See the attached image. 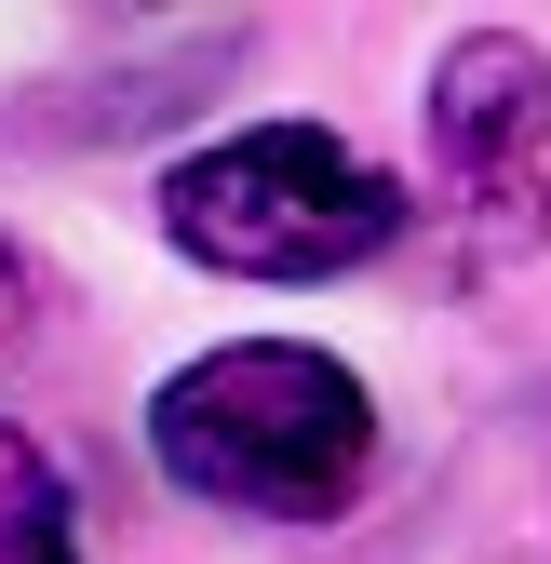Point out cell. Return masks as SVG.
Wrapping results in <instances>:
<instances>
[{
	"instance_id": "cell-1",
	"label": "cell",
	"mask_w": 551,
	"mask_h": 564,
	"mask_svg": "<svg viewBox=\"0 0 551 564\" xmlns=\"http://www.w3.org/2000/svg\"><path fill=\"white\" fill-rule=\"evenodd\" d=\"M149 457L216 511H256V524H323L364 498L377 470V403L336 349H296V336H229L202 364L162 377L149 403Z\"/></svg>"
},
{
	"instance_id": "cell-2",
	"label": "cell",
	"mask_w": 551,
	"mask_h": 564,
	"mask_svg": "<svg viewBox=\"0 0 551 564\" xmlns=\"http://www.w3.org/2000/svg\"><path fill=\"white\" fill-rule=\"evenodd\" d=\"M162 242L229 282H336L403 242V188L323 121H256L162 175Z\"/></svg>"
},
{
	"instance_id": "cell-3",
	"label": "cell",
	"mask_w": 551,
	"mask_h": 564,
	"mask_svg": "<svg viewBox=\"0 0 551 564\" xmlns=\"http://www.w3.org/2000/svg\"><path fill=\"white\" fill-rule=\"evenodd\" d=\"M431 175L471 269H511L551 242V67L525 28H471L431 67Z\"/></svg>"
},
{
	"instance_id": "cell-4",
	"label": "cell",
	"mask_w": 551,
	"mask_h": 564,
	"mask_svg": "<svg viewBox=\"0 0 551 564\" xmlns=\"http://www.w3.org/2000/svg\"><path fill=\"white\" fill-rule=\"evenodd\" d=\"M0 564H82V524H67V484L54 457L0 416Z\"/></svg>"
},
{
	"instance_id": "cell-5",
	"label": "cell",
	"mask_w": 551,
	"mask_h": 564,
	"mask_svg": "<svg viewBox=\"0 0 551 564\" xmlns=\"http://www.w3.org/2000/svg\"><path fill=\"white\" fill-rule=\"evenodd\" d=\"M14 323H28V256L0 242V336H14Z\"/></svg>"
}]
</instances>
